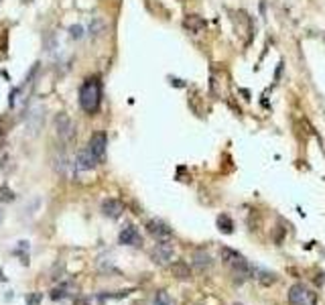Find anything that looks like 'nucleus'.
I'll return each mask as SVG.
<instances>
[{"instance_id": "4468645a", "label": "nucleus", "mask_w": 325, "mask_h": 305, "mask_svg": "<svg viewBox=\"0 0 325 305\" xmlns=\"http://www.w3.org/2000/svg\"><path fill=\"white\" fill-rule=\"evenodd\" d=\"M171 273H173V277L177 279H191V270L189 267H187L185 263H171Z\"/></svg>"}, {"instance_id": "f8f14e48", "label": "nucleus", "mask_w": 325, "mask_h": 305, "mask_svg": "<svg viewBox=\"0 0 325 305\" xmlns=\"http://www.w3.org/2000/svg\"><path fill=\"white\" fill-rule=\"evenodd\" d=\"M53 167H55V171H57L61 177L72 175V171H70L72 163H70V159H67V155H65V152H57V155H55V159H53Z\"/></svg>"}, {"instance_id": "ddd939ff", "label": "nucleus", "mask_w": 325, "mask_h": 305, "mask_svg": "<svg viewBox=\"0 0 325 305\" xmlns=\"http://www.w3.org/2000/svg\"><path fill=\"white\" fill-rule=\"evenodd\" d=\"M193 267L199 268V270H208V268L212 267V257H210V252H208V250H203V248L195 250V252H193Z\"/></svg>"}, {"instance_id": "0eeeda50", "label": "nucleus", "mask_w": 325, "mask_h": 305, "mask_svg": "<svg viewBox=\"0 0 325 305\" xmlns=\"http://www.w3.org/2000/svg\"><path fill=\"white\" fill-rule=\"evenodd\" d=\"M98 159L94 157V152L90 151V147H83L79 152H77V161H75V167L79 171H92V169L98 167Z\"/></svg>"}, {"instance_id": "f3484780", "label": "nucleus", "mask_w": 325, "mask_h": 305, "mask_svg": "<svg viewBox=\"0 0 325 305\" xmlns=\"http://www.w3.org/2000/svg\"><path fill=\"white\" fill-rule=\"evenodd\" d=\"M155 305H175V301L171 299V295L167 291H159L155 295Z\"/></svg>"}, {"instance_id": "f03ea898", "label": "nucleus", "mask_w": 325, "mask_h": 305, "mask_svg": "<svg viewBox=\"0 0 325 305\" xmlns=\"http://www.w3.org/2000/svg\"><path fill=\"white\" fill-rule=\"evenodd\" d=\"M55 130H57V137L63 145H72L75 141V122L72 120L70 114L59 112L55 116Z\"/></svg>"}, {"instance_id": "aec40b11", "label": "nucleus", "mask_w": 325, "mask_h": 305, "mask_svg": "<svg viewBox=\"0 0 325 305\" xmlns=\"http://www.w3.org/2000/svg\"><path fill=\"white\" fill-rule=\"evenodd\" d=\"M27 305H41V295H39V293L27 295Z\"/></svg>"}, {"instance_id": "423d86ee", "label": "nucleus", "mask_w": 325, "mask_h": 305, "mask_svg": "<svg viewBox=\"0 0 325 305\" xmlns=\"http://www.w3.org/2000/svg\"><path fill=\"white\" fill-rule=\"evenodd\" d=\"M146 230H148L150 236H155L159 242L171 240V236H173L171 228H169L165 222H161V220H148V222H146Z\"/></svg>"}, {"instance_id": "6e6552de", "label": "nucleus", "mask_w": 325, "mask_h": 305, "mask_svg": "<svg viewBox=\"0 0 325 305\" xmlns=\"http://www.w3.org/2000/svg\"><path fill=\"white\" fill-rule=\"evenodd\" d=\"M90 151L94 152V157L102 163L104 161V157H106V147H108V139H106V134L104 132H96L94 137H92V141H90Z\"/></svg>"}, {"instance_id": "9b49d317", "label": "nucleus", "mask_w": 325, "mask_h": 305, "mask_svg": "<svg viewBox=\"0 0 325 305\" xmlns=\"http://www.w3.org/2000/svg\"><path fill=\"white\" fill-rule=\"evenodd\" d=\"M205 27V21L201 19V16L197 14H187L185 19H183V29L187 33H191V35H197V33H201Z\"/></svg>"}, {"instance_id": "7ed1b4c3", "label": "nucleus", "mask_w": 325, "mask_h": 305, "mask_svg": "<svg viewBox=\"0 0 325 305\" xmlns=\"http://www.w3.org/2000/svg\"><path fill=\"white\" fill-rule=\"evenodd\" d=\"M315 301H317V295L311 287H307L303 283H297L290 287V291H289L290 305H315Z\"/></svg>"}, {"instance_id": "dca6fc26", "label": "nucleus", "mask_w": 325, "mask_h": 305, "mask_svg": "<svg viewBox=\"0 0 325 305\" xmlns=\"http://www.w3.org/2000/svg\"><path fill=\"white\" fill-rule=\"evenodd\" d=\"M106 31V23L100 19V16H94L92 19V23H90V33L94 37H98V35H102V33Z\"/></svg>"}, {"instance_id": "9d476101", "label": "nucleus", "mask_w": 325, "mask_h": 305, "mask_svg": "<svg viewBox=\"0 0 325 305\" xmlns=\"http://www.w3.org/2000/svg\"><path fill=\"white\" fill-rule=\"evenodd\" d=\"M118 242L126 244V246H141L143 244V238H141V234H139V230H136V228L126 226L120 234H118Z\"/></svg>"}, {"instance_id": "20e7f679", "label": "nucleus", "mask_w": 325, "mask_h": 305, "mask_svg": "<svg viewBox=\"0 0 325 305\" xmlns=\"http://www.w3.org/2000/svg\"><path fill=\"white\" fill-rule=\"evenodd\" d=\"M221 261H224L226 265H230L232 268L236 270H240V273L248 275L250 277V268L252 265L242 257V254H238L236 250H230V248H221Z\"/></svg>"}, {"instance_id": "412c9836", "label": "nucleus", "mask_w": 325, "mask_h": 305, "mask_svg": "<svg viewBox=\"0 0 325 305\" xmlns=\"http://www.w3.org/2000/svg\"><path fill=\"white\" fill-rule=\"evenodd\" d=\"M65 295H67V289H65V287L51 291V299H61V297H65Z\"/></svg>"}, {"instance_id": "a211bd4d", "label": "nucleus", "mask_w": 325, "mask_h": 305, "mask_svg": "<svg viewBox=\"0 0 325 305\" xmlns=\"http://www.w3.org/2000/svg\"><path fill=\"white\" fill-rule=\"evenodd\" d=\"M0 199L2 201H14V191L8 188V185H2V188H0Z\"/></svg>"}, {"instance_id": "39448f33", "label": "nucleus", "mask_w": 325, "mask_h": 305, "mask_svg": "<svg viewBox=\"0 0 325 305\" xmlns=\"http://www.w3.org/2000/svg\"><path fill=\"white\" fill-rule=\"evenodd\" d=\"M150 257H152V261H155L157 265L167 267V265L173 263V259H175V250H173V246L169 244V240H163V242H159L155 248L150 250Z\"/></svg>"}, {"instance_id": "f257e3e1", "label": "nucleus", "mask_w": 325, "mask_h": 305, "mask_svg": "<svg viewBox=\"0 0 325 305\" xmlns=\"http://www.w3.org/2000/svg\"><path fill=\"white\" fill-rule=\"evenodd\" d=\"M102 104V83L98 77H90L79 88V106L85 114H96Z\"/></svg>"}, {"instance_id": "1a4fd4ad", "label": "nucleus", "mask_w": 325, "mask_h": 305, "mask_svg": "<svg viewBox=\"0 0 325 305\" xmlns=\"http://www.w3.org/2000/svg\"><path fill=\"white\" fill-rule=\"evenodd\" d=\"M102 212H104V216L116 220V218H120L122 212H124V203L120 199H116V197H108L102 201Z\"/></svg>"}, {"instance_id": "6ab92c4d", "label": "nucleus", "mask_w": 325, "mask_h": 305, "mask_svg": "<svg viewBox=\"0 0 325 305\" xmlns=\"http://www.w3.org/2000/svg\"><path fill=\"white\" fill-rule=\"evenodd\" d=\"M70 33H72L73 39H81L83 37V27L81 25H72L70 27Z\"/></svg>"}, {"instance_id": "2eb2a0df", "label": "nucleus", "mask_w": 325, "mask_h": 305, "mask_svg": "<svg viewBox=\"0 0 325 305\" xmlns=\"http://www.w3.org/2000/svg\"><path fill=\"white\" fill-rule=\"evenodd\" d=\"M216 222H217V228L224 234H232L234 232V222H232V218L228 214H219Z\"/></svg>"}]
</instances>
